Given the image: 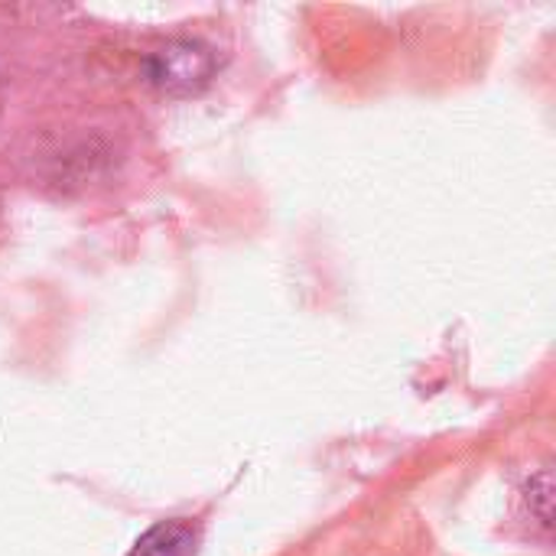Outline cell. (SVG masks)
Returning a JSON list of instances; mask_svg holds the SVG:
<instances>
[{"instance_id": "cell-2", "label": "cell", "mask_w": 556, "mask_h": 556, "mask_svg": "<svg viewBox=\"0 0 556 556\" xmlns=\"http://www.w3.org/2000/svg\"><path fill=\"white\" fill-rule=\"evenodd\" d=\"M195 551V534L186 525H160L140 544L134 547L130 556H192Z\"/></svg>"}, {"instance_id": "cell-1", "label": "cell", "mask_w": 556, "mask_h": 556, "mask_svg": "<svg viewBox=\"0 0 556 556\" xmlns=\"http://www.w3.org/2000/svg\"><path fill=\"white\" fill-rule=\"evenodd\" d=\"M212 68H215L212 52L202 42H192V39L169 42L150 59L153 81L160 88H166V91H176V94H189V91L202 88L208 81Z\"/></svg>"}]
</instances>
